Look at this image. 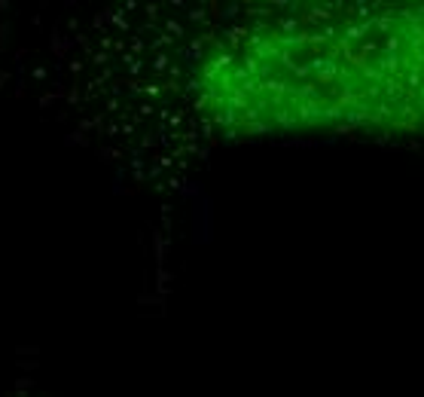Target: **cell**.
<instances>
[]
</instances>
